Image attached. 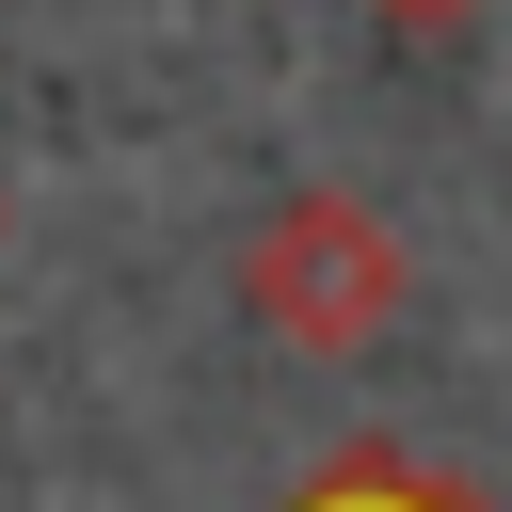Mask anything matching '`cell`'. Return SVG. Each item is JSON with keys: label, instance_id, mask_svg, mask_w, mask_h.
<instances>
[{"label": "cell", "instance_id": "2", "mask_svg": "<svg viewBox=\"0 0 512 512\" xmlns=\"http://www.w3.org/2000/svg\"><path fill=\"white\" fill-rule=\"evenodd\" d=\"M288 512H480L464 480H432V464H400V448H352V464H320Z\"/></svg>", "mask_w": 512, "mask_h": 512}, {"label": "cell", "instance_id": "3", "mask_svg": "<svg viewBox=\"0 0 512 512\" xmlns=\"http://www.w3.org/2000/svg\"><path fill=\"white\" fill-rule=\"evenodd\" d=\"M368 16H384V32H464L480 0H368Z\"/></svg>", "mask_w": 512, "mask_h": 512}, {"label": "cell", "instance_id": "1", "mask_svg": "<svg viewBox=\"0 0 512 512\" xmlns=\"http://www.w3.org/2000/svg\"><path fill=\"white\" fill-rule=\"evenodd\" d=\"M400 288H416L400 224H384L368 192H336V176L240 224V320L288 336V352H320V368H352V352L400 320Z\"/></svg>", "mask_w": 512, "mask_h": 512}]
</instances>
